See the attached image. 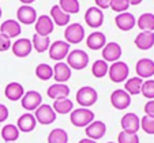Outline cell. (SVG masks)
I'll return each instance as SVG.
<instances>
[{"mask_svg":"<svg viewBox=\"0 0 154 143\" xmlns=\"http://www.w3.org/2000/svg\"><path fill=\"white\" fill-rule=\"evenodd\" d=\"M70 120L75 127L86 128L91 121H94V112H91L89 108H78L74 109L70 113Z\"/></svg>","mask_w":154,"mask_h":143,"instance_id":"cell-1","label":"cell"},{"mask_svg":"<svg viewBox=\"0 0 154 143\" xmlns=\"http://www.w3.org/2000/svg\"><path fill=\"white\" fill-rule=\"evenodd\" d=\"M128 75H130V68L124 61H115L109 65L108 70V76L113 83H122V82L127 81Z\"/></svg>","mask_w":154,"mask_h":143,"instance_id":"cell-2","label":"cell"},{"mask_svg":"<svg viewBox=\"0 0 154 143\" xmlns=\"http://www.w3.org/2000/svg\"><path fill=\"white\" fill-rule=\"evenodd\" d=\"M98 99V94H97L96 89L90 87V86H83L76 91V102L82 108H90Z\"/></svg>","mask_w":154,"mask_h":143,"instance_id":"cell-3","label":"cell"},{"mask_svg":"<svg viewBox=\"0 0 154 143\" xmlns=\"http://www.w3.org/2000/svg\"><path fill=\"white\" fill-rule=\"evenodd\" d=\"M67 64L74 70H83L89 64V55L82 49H74L67 55Z\"/></svg>","mask_w":154,"mask_h":143,"instance_id":"cell-4","label":"cell"},{"mask_svg":"<svg viewBox=\"0 0 154 143\" xmlns=\"http://www.w3.org/2000/svg\"><path fill=\"white\" fill-rule=\"evenodd\" d=\"M34 117L37 123L42 124V126H49L56 120V112L48 104H41L34 111Z\"/></svg>","mask_w":154,"mask_h":143,"instance_id":"cell-5","label":"cell"},{"mask_svg":"<svg viewBox=\"0 0 154 143\" xmlns=\"http://www.w3.org/2000/svg\"><path fill=\"white\" fill-rule=\"evenodd\" d=\"M64 38L68 44H79L85 38V29L81 23H71L64 30Z\"/></svg>","mask_w":154,"mask_h":143,"instance_id":"cell-6","label":"cell"},{"mask_svg":"<svg viewBox=\"0 0 154 143\" xmlns=\"http://www.w3.org/2000/svg\"><path fill=\"white\" fill-rule=\"evenodd\" d=\"M111 104L115 109H127L131 105V96L123 89H116L111 94Z\"/></svg>","mask_w":154,"mask_h":143,"instance_id":"cell-7","label":"cell"},{"mask_svg":"<svg viewBox=\"0 0 154 143\" xmlns=\"http://www.w3.org/2000/svg\"><path fill=\"white\" fill-rule=\"evenodd\" d=\"M70 47L71 45L66 41H55L53 44H51L49 47V57L52 60H56V61H61L63 59L67 57V55L70 53Z\"/></svg>","mask_w":154,"mask_h":143,"instance_id":"cell-8","label":"cell"},{"mask_svg":"<svg viewBox=\"0 0 154 143\" xmlns=\"http://www.w3.org/2000/svg\"><path fill=\"white\" fill-rule=\"evenodd\" d=\"M20 104H22V108L26 109L27 112L35 111V109L42 104V97L35 90L26 91V93L23 94V97L20 98Z\"/></svg>","mask_w":154,"mask_h":143,"instance_id":"cell-9","label":"cell"},{"mask_svg":"<svg viewBox=\"0 0 154 143\" xmlns=\"http://www.w3.org/2000/svg\"><path fill=\"white\" fill-rule=\"evenodd\" d=\"M85 22L89 27H93V29H97V27L102 26L104 23V12L102 10H100L98 7H89L85 12Z\"/></svg>","mask_w":154,"mask_h":143,"instance_id":"cell-10","label":"cell"},{"mask_svg":"<svg viewBox=\"0 0 154 143\" xmlns=\"http://www.w3.org/2000/svg\"><path fill=\"white\" fill-rule=\"evenodd\" d=\"M120 124H122L123 131L130 132V134H137L140 128V119L138 117V114L128 112L122 117Z\"/></svg>","mask_w":154,"mask_h":143,"instance_id":"cell-11","label":"cell"},{"mask_svg":"<svg viewBox=\"0 0 154 143\" xmlns=\"http://www.w3.org/2000/svg\"><path fill=\"white\" fill-rule=\"evenodd\" d=\"M122 53V47L117 42H106V45L102 48V60L106 61V63L119 61Z\"/></svg>","mask_w":154,"mask_h":143,"instance_id":"cell-12","label":"cell"},{"mask_svg":"<svg viewBox=\"0 0 154 143\" xmlns=\"http://www.w3.org/2000/svg\"><path fill=\"white\" fill-rule=\"evenodd\" d=\"M34 27H35V34L44 35V37H49V34L53 32L55 23H53V20L51 19L49 15H41L35 20Z\"/></svg>","mask_w":154,"mask_h":143,"instance_id":"cell-13","label":"cell"},{"mask_svg":"<svg viewBox=\"0 0 154 143\" xmlns=\"http://www.w3.org/2000/svg\"><path fill=\"white\" fill-rule=\"evenodd\" d=\"M105 132H106V126L105 123L101 120H96V121H91L89 126L85 128V134L86 138L93 140H98L101 138H104Z\"/></svg>","mask_w":154,"mask_h":143,"instance_id":"cell-14","label":"cell"},{"mask_svg":"<svg viewBox=\"0 0 154 143\" xmlns=\"http://www.w3.org/2000/svg\"><path fill=\"white\" fill-rule=\"evenodd\" d=\"M17 18L18 22L22 25H33L37 20V11L32 6H23L22 4L17 11Z\"/></svg>","mask_w":154,"mask_h":143,"instance_id":"cell-15","label":"cell"},{"mask_svg":"<svg viewBox=\"0 0 154 143\" xmlns=\"http://www.w3.org/2000/svg\"><path fill=\"white\" fill-rule=\"evenodd\" d=\"M115 23H116L117 29L122 30V32H130L137 25V19L131 12H122V14H117L115 18Z\"/></svg>","mask_w":154,"mask_h":143,"instance_id":"cell-16","label":"cell"},{"mask_svg":"<svg viewBox=\"0 0 154 143\" xmlns=\"http://www.w3.org/2000/svg\"><path fill=\"white\" fill-rule=\"evenodd\" d=\"M135 71H137V75L140 79H150L151 76H154V61L147 57L140 59L135 65Z\"/></svg>","mask_w":154,"mask_h":143,"instance_id":"cell-17","label":"cell"},{"mask_svg":"<svg viewBox=\"0 0 154 143\" xmlns=\"http://www.w3.org/2000/svg\"><path fill=\"white\" fill-rule=\"evenodd\" d=\"M11 48H12V53L17 57H27L32 53L33 45L29 38H19L11 45Z\"/></svg>","mask_w":154,"mask_h":143,"instance_id":"cell-18","label":"cell"},{"mask_svg":"<svg viewBox=\"0 0 154 143\" xmlns=\"http://www.w3.org/2000/svg\"><path fill=\"white\" fill-rule=\"evenodd\" d=\"M52 68H53V79L56 81V83H66L71 78V68L68 67L67 63L59 61Z\"/></svg>","mask_w":154,"mask_h":143,"instance_id":"cell-19","label":"cell"},{"mask_svg":"<svg viewBox=\"0 0 154 143\" xmlns=\"http://www.w3.org/2000/svg\"><path fill=\"white\" fill-rule=\"evenodd\" d=\"M35 126H37V120H35L34 114L29 113V112L20 114L17 121V127L19 132H32L35 128Z\"/></svg>","mask_w":154,"mask_h":143,"instance_id":"cell-20","label":"cell"},{"mask_svg":"<svg viewBox=\"0 0 154 143\" xmlns=\"http://www.w3.org/2000/svg\"><path fill=\"white\" fill-rule=\"evenodd\" d=\"M86 45L91 50H100L106 45V37L101 32H93L86 38Z\"/></svg>","mask_w":154,"mask_h":143,"instance_id":"cell-21","label":"cell"},{"mask_svg":"<svg viewBox=\"0 0 154 143\" xmlns=\"http://www.w3.org/2000/svg\"><path fill=\"white\" fill-rule=\"evenodd\" d=\"M20 32H22L20 23L15 19H7L0 25V33L6 34L7 37H10V38L18 37V35L20 34Z\"/></svg>","mask_w":154,"mask_h":143,"instance_id":"cell-22","label":"cell"},{"mask_svg":"<svg viewBox=\"0 0 154 143\" xmlns=\"http://www.w3.org/2000/svg\"><path fill=\"white\" fill-rule=\"evenodd\" d=\"M135 45L140 50H149L154 45V32H140L135 37Z\"/></svg>","mask_w":154,"mask_h":143,"instance_id":"cell-23","label":"cell"},{"mask_svg":"<svg viewBox=\"0 0 154 143\" xmlns=\"http://www.w3.org/2000/svg\"><path fill=\"white\" fill-rule=\"evenodd\" d=\"M25 89L23 86L18 83V82H10L4 89V96L10 99V101H18L23 97Z\"/></svg>","mask_w":154,"mask_h":143,"instance_id":"cell-24","label":"cell"},{"mask_svg":"<svg viewBox=\"0 0 154 143\" xmlns=\"http://www.w3.org/2000/svg\"><path fill=\"white\" fill-rule=\"evenodd\" d=\"M47 94L52 99L68 98V96H70V87L67 85H64V83H55V85L48 87Z\"/></svg>","mask_w":154,"mask_h":143,"instance_id":"cell-25","label":"cell"},{"mask_svg":"<svg viewBox=\"0 0 154 143\" xmlns=\"http://www.w3.org/2000/svg\"><path fill=\"white\" fill-rule=\"evenodd\" d=\"M51 19L53 20V23L57 26H68L70 23V15L66 14L63 10L59 7V4H55L51 8Z\"/></svg>","mask_w":154,"mask_h":143,"instance_id":"cell-26","label":"cell"},{"mask_svg":"<svg viewBox=\"0 0 154 143\" xmlns=\"http://www.w3.org/2000/svg\"><path fill=\"white\" fill-rule=\"evenodd\" d=\"M53 111L59 114H67L74 111V102L70 98H60L55 99L52 105Z\"/></svg>","mask_w":154,"mask_h":143,"instance_id":"cell-27","label":"cell"},{"mask_svg":"<svg viewBox=\"0 0 154 143\" xmlns=\"http://www.w3.org/2000/svg\"><path fill=\"white\" fill-rule=\"evenodd\" d=\"M142 85H143V79H140L139 76H134V78H130L125 81L124 90L130 96H138V94H140Z\"/></svg>","mask_w":154,"mask_h":143,"instance_id":"cell-28","label":"cell"},{"mask_svg":"<svg viewBox=\"0 0 154 143\" xmlns=\"http://www.w3.org/2000/svg\"><path fill=\"white\" fill-rule=\"evenodd\" d=\"M32 45L38 53H44L47 52L51 47V40L49 37H44V35H40V34H33V38H32Z\"/></svg>","mask_w":154,"mask_h":143,"instance_id":"cell-29","label":"cell"},{"mask_svg":"<svg viewBox=\"0 0 154 143\" xmlns=\"http://www.w3.org/2000/svg\"><path fill=\"white\" fill-rule=\"evenodd\" d=\"M137 25L142 32H154V14L145 12L137 20Z\"/></svg>","mask_w":154,"mask_h":143,"instance_id":"cell-30","label":"cell"},{"mask_svg":"<svg viewBox=\"0 0 154 143\" xmlns=\"http://www.w3.org/2000/svg\"><path fill=\"white\" fill-rule=\"evenodd\" d=\"M19 129L17 126L14 124H6V126L2 128V138L4 139L6 143H14L15 140H18L19 138Z\"/></svg>","mask_w":154,"mask_h":143,"instance_id":"cell-31","label":"cell"},{"mask_svg":"<svg viewBox=\"0 0 154 143\" xmlns=\"http://www.w3.org/2000/svg\"><path fill=\"white\" fill-rule=\"evenodd\" d=\"M48 143H68V134L63 128H55L48 135Z\"/></svg>","mask_w":154,"mask_h":143,"instance_id":"cell-32","label":"cell"},{"mask_svg":"<svg viewBox=\"0 0 154 143\" xmlns=\"http://www.w3.org/2000/svg\"><path fill=\"white\" fill-rule=\"evenodd\" d=\"M35 76L41 81H48L53 78V68L47 63H41L35 67Z\"/></svg>","mask_w":154,"mask_h":143,"instance_id":"cell-33","label":"cell"},{"mask_svg":"<svg viewBox=\"0 0 154 143\" xmlns=\"http://www.w3.org/2000/svg\"><path fill=\"white\" fill-rule=\"evenodd\" d=\"M108 70H109V65L104 60H96L91 65V74L96 78H104L108 74Z\"/></svg>","mask_w":154,"mask_h":143,"instance_id":"cell-34","label":"cell"},{"mask_svg":"<svg viewBox=\"0 0 154 143\" xmlns=\"http://www.w3.org/2000/svg\"><path fill=\"white\" fill-rule=\"evenodd\" d=\"M59 7L68 15L76 14V12H79V8H81L78 0H60L59 2Z\"/></svg>","mask_w":154,"mask_h":143,"instance_id":"cell-35","label":"cell"},{"mask_svg":"<svg viewBox=\"0 0 154 143\" xmlns=\"http://www.w3.org/2000/svg\"><path fill=\"white\" fill-rule=\"evenodd\" d=\"M140 94H143L145 98L154 99V79H147L143 82Z\"/></svg>","mask_w":154,"mask_h":143,"instance_id":"cell-36","label":"cell"},{"mask_svg":"<svg viewBox=\"0 0 154 143\" xmlns=\"http://www.w3.org/2000/svg\"><path fill=\"white\" fill-rule=\"evenodd\" d=\"M140 128L149 135H154V117L143 116L140 119Z\"/></svg>","mask_w":154,"mask_h":143,"instance_id":"cell-37","label":"cell"},{"mask_svg":"<svg viewBox=\"0 0 154 143\" xmlns=\"http://www.w3.org/2000/svg\"><path fill=\"white\" fill-rule=\"evenodd\" d=\"M117 143H139L138 134H130V132L122 131L117 135Z\"/></svg>","mask_w":154,"mask_h":143,"instance_id":"cell-38","label":"cell"},{"mask_svg":"<svg viewBox=\"0 0 154 143\" xmlns=\"http://www.w3.org/2000/svg\"><path fill=\"white\" fill-rule=\"evenodd\" d=\"M109 7L113 10L115 12H125L130 7V2L128 0H111V3H109Z\"/></svg>","mask_w":154,"mask_h":143,"instance_id":"cell-39","label":"cell"},{"mask_svg":"<svg viewBox=\"0 0 154 143\" xmlns=\"http://www.w3.org/2000/svg\"><path fill=\"white\" fill-rule=\"evenodd\" d=\"M11 48V38L0 33V52H6Z\"/></svg>","mask_w":154,"mask_h":143,"instance_id":"cell-40","label":"cell"},{"mask_svg":"<svg viewBox=\"0 0 154 143\" xmlns=\"http://www.w3.org/2000/svg\"><path fill=\"white\" fill-rule=\"evenodd\" d=\"M145 113L146 116L154 117V99H149L145 105Z\"/></svg>","mask_w":154,"mask_h":143,"instance_id":"cell-41","label":"cell"},{"mask_svg":"<svg viewBox=\"0 0 154 143\" xmlns=\"http://www.w3.org/2000/svg\"><path fill=\"white\" fill-rule=\"evenodd\" d=\"M8 108L4 104H0V123H4L8 119Z\"/></svg>","mask_w":154,"mask_h":143,"instance_id":"cell-42","label":"cell"},{"mask_svg":"<svg viewBox=\"0 0 154 143\" xmlns=\"http://www.w3.org/2000/svg\"><path fill=\"white\" fill-rule=\"evenodd\" d=\"M96 2V7H98L100 10H105L109 7V3L111 0H94Z\"/></svg>","mask_w":154,"mask_h":143,"instance_id":"cell-43","label":"cell"},{"mask_svg":"<svg viewBox=\"0 0 154 143\" xmlns=\"http://www.w3.org/2000/svg\"><path fill=\"white\" fill-rule=\"evenodd\" d=\"M78 143H97V142L93 139H89V138H83V139H81Z\"/></svg>","mask_w":154,"mask_h":143,"instance_id":"cell-44","label":"cell"},{"mask_svg":"<svg viewBox=\"0 0 154 143\" xmlns=\"http://www.w3.org/2000/svg\"><path fill=\"white\" fill-rule=\"evenodd\" d=\"M19 2L23 4V6H30L32 3H34L35 0H19Z\"/></svg>","mask_w":154,"mask_h":143,"instance_id":"cell-45","label":"cell"},{"mask_svg":"<svg viewBox=\"0 0 154 143\" xmlns=\"http://www.w3.org/2000/svg\"><path fill=\"white\" fill-rule=\"evenodd\" d=\"M130 2V6L132 4V6H138V4L142 3V0H128Z\"/></svg>","mask_w":154,"mask_h":143,"instance_id":"cell-46","label":"cell"},{"mask_svg":"<svg viewBox=\"0 0 154 143\" xmlns=\"http://www.w3.org/2000/svg\"><path fill=\"white\" fill-rule=\"evenodd\" d=\"M2 14H3V12H2V7H0V18H2Z\"/></svg>","mask_w":154,"mask_h":143,"instance_id":"cell-47","label":"cell"},{"mask_svg":"<svg viewBox=\"0 0 154 143\" xmlns=\"http://www.w3.org/2000/svg\"><path fill=\"white\" fill-rule=\"evenodd\" d=\"M108 143H115V142H108Z\"/></svg>","mask_w":154,"mask_h":143,"instance_id":"cell-48","label":"cell"},{"mask_svg":"<svg viewBox=\"0 0 154 143\" xmlns=\"http://www.w3.org/2000/svg\"><path fill=\"white\" fill-rule=\"evenodd\" d=\"M14 143H15V142H14Z\"/></svg>","mask_w":154,"mask_h":143,"instance_id":"cell-49","label":"cell"}]
</instances>
